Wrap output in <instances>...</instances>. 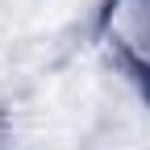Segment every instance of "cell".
Listing matches in <instances>:
<instances>
[{"label":"cell","instance_id":"6da1fadb","mask_svg":"<svg viewBox=\"0 0 150 150\" xmlns=\"http://www.w3.org/2000/svg\"><path fill=\"white\" fill-rule=\"evenodd\" d=\"M104 33L117 59L142 83H150V0H108Z\"/></svg>","mask_w":150,"mask_h":150}]
</instances>
